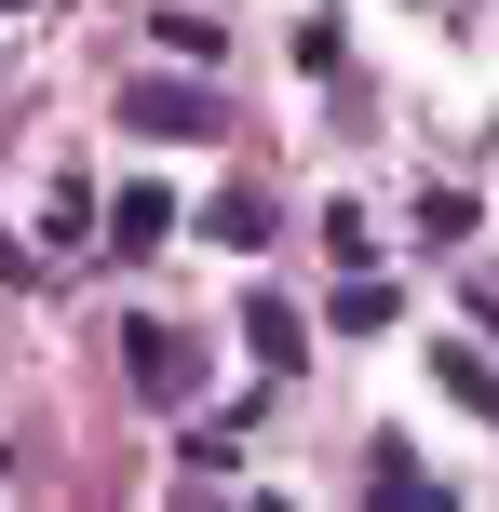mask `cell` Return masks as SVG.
I'll return each instance as SVG.
<instances>
[{
	"label": "cell",
	"instance_id": "obj_1",
	"mask_svg": "<svg viewBox=\"0 0 499 512\" xmlns=\"http://www.w3.org/2000/svg\"><path fill=\"white\" fill-rule=\"evenodd\" d=\"M122 108H135V122H149V135H203V122H216L203 95H122Z\"/></svg>",
	"mask_w": 499,
	"mask_h": 512
}]
</instances>
